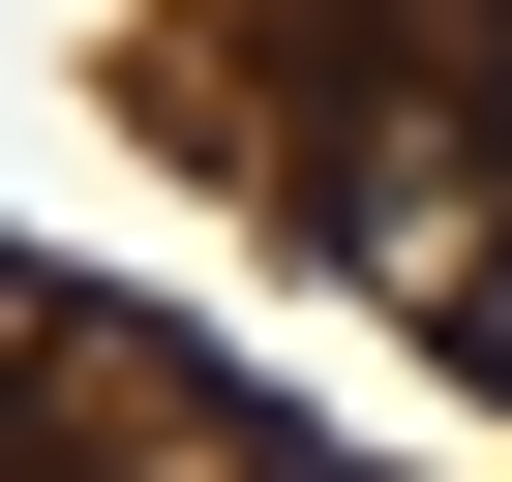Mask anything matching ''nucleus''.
I'll return each instance as SVG.
<instances>
[{
	"label": "nucleus",
	"instance_id": "1",
	"mask_svg": "<svg viewBox=\"0 0 512 482\" xmlns=\"http://www.w3.org/2000/svg\"><path fill=\"white\" fill-rule=\"evenodd\" d=\"M452 362H512V272H482V332H452Z\"/></svg>",
	"mask_w": 512,
	"mask_h": 482
}]
</instances>
